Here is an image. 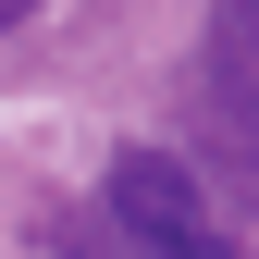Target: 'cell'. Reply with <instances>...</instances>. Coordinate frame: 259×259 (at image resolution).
<instances>
[{"mask_svg": "<svg viewBox=\"0 0 259 259\" xmlns=\"http://www.w3.org/2000/svg\"><path fill=\"white\" fill-rule=\"evenodd\" d=\"M99 222H111V259H247L235 222L210 210V185L173 148H123L99 185Z\"/></svg>", "mask_w": 259, "mask_h": 259, "instance_id": "cell-1", "label": "cell"}, {"mask_svg": "<svg viewBox=\"0 0 259 259\" xmlns=\"http://www.w3.org/2000/svg\"><path fill=\"white\" fill-rule=\"evenodd\" d=\"M198 148L222 160L235 198H259V0H210V37H198Z\"/></svg>", "mask_w": 259, "mask_h": 259, "instance_id": "cell-2", "label": "cell"}, {"mask_svg": "<svg viewBox=\"0 0 259 259\" xmlns=\"http://www.w3.org/2000/svg\"><path fill=\"white\" fill-rule=\"evenodd\" d=\"M25 13H37V0H0V25H25Z\"/></svg>", "mask_w": 259, "mask_h": 259, "instance_id": "cell-3", "label": "cell"}]
</instances>
